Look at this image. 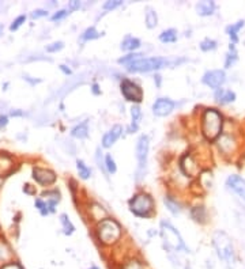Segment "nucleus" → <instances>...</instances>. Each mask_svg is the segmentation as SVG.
<instances>
[{"mask_svg": "<svg viewBox=\"0 0 245 269\" xmlns=\"http://www.w3.org/2000/svg\"><path fill=\"white\" fill-rule=\"evenodd\" d=\"M211 243H213V247L215 250L216 257L225 267H228L229 269H233L237 265V261H239L237 250L234 247L233 240L229 237L226 231H223V230L214 231L213 238H211Z\"/></svg>", "mask_w": 245, "mask_h": 269, "instance_id": "nucleus-1", "label": "nucleus"}, {"mask_svg": "<svg viewBox=\"0 0 245 269\" xmlns=\"http://www.w3.org/2000/svg\"><path fill=\"white\" fill-rule=\"evenodd\" d=\"M225 129V117L215 108L204 109L200 116V131L203 137L210 143H215Z\"/></svg>", "mask_w": 245, "mask_h": 269, "instance_id": "nucleus-2", "label": "nucleus"}, {"mask_svg": "<svg viewBox=\"0 0 245 269\" xmlns=\"http://www.w3.org/2000/svg\"><path fill=\"white\" fill-rule=\"evenodd\" d=\"M95 233L98 241L104 246L116 245L122 237V226L111 217H105L104 220L98 222Z\"/></svg>", "mask_w": 245, "mask_h": 269, "instance_id": "nucleus-3", "label": "nucleus"}, {"mask_svg": "<svg viewBox=\"0 0 245 269\" xmlns=\"http://www.w3.org/2000/svg\"><path fill=\"white\" fill-rule=\"evenodd\" d=\"M161 237H162L165 247H166L169 252H191L189 247L185 245V242L183 240V237H181L180 233H179L169 222L161 223Z\"/></svg>", "mask_w": 245, "mask_h": 269, "instance_id": "nucleus-4", "label": "nucleus"}, {"mask_svg": "<svg viewBox=\"0 0 245 269\" xmlns=\"http://www.w3.org/2000/svg\"><path fill=\"white\" fill-rule=\"evenodd\" d=\"M184 60H169L163 57H142L128 65L129 72H150V71L161 70L166 65H173L183 63Z\"/></svg>", "mask_w": 245, "mask_h": 269, "instance_id": "nucleus-5", "label": "nucleus"}, {"mask_svg": "<svg viewBox=\"0 0 245 269\" xmlns=\"http://www.w3.org/2000/svg\"><path fill=\"white\" fill-rule=\"evenodd\" d=\"M129 210L139 217H149L154 210V200L146 193L135 194L129 200Z\"/></svg>", "mask_w": 245, "mask_h": 269, "instance_id": "nucleus-6", "label": "nucleus"}, {"mask_svg": "<svg viewBox=\"0 0 245 269\" xmlns=\"http://www.w3.org/2000/svg\"><path fill=\"white\" fill-rule=\"evenodd\" d=\"M216 147L225 157H230L234 155L236 151L239 150V139L234 132H229V131H223L222 134L215 140Z\"/></svg>", "mask_w": 245, "mask_h": 269, "instance_id": "nucleus-7", "label": "nucleus"}, {"mask_svg": "<svg viewBox=\"0 0 245 269\" xmlns=\"http://www.w3.org/2000/svg\"><path fill=\"white\" fill-rule=\"evenodd\" d=\"M228 81L226 76V71L216 68V70H209L204 72V75L202 76V83L204 86L210 87L211 90H218V88L223 87V84Z\"/></svg>", "mask_w": 245, "mask_h": 269, "instance_id": "nucleus-8", "label": "nucleus"}, {"mask_svg": "<svg viewBox=\"0 0 245 269\" xmlns=\"http://www.w3.org/2000/svg\"><path fill=\"white\" fill-rule=\"evenodd\" d=\"M120 88H122V97L129 102H140L143 100V90L129 79H122Z\"/></svg>", "mask_w": 245, "mask_h": 269, "instance_id": "nucleus-9", "label": "nucleus"}, {"mask_svg": "<svg viewBox=\"0 0 245 269\" xmlns=\"http://www.w3.org/2000/svg\"><path fill=\"white\" fill-rule=\"evenodd\" d=\"M149 148H150V140L149 136L142 134L138 143H136V159H138V173H142L147 163V157H149Z\"/></svg>", "mask_w": 245, "mask_h": 269, "instance_id": "nucleus-10", "label": "nucleus"}, {"mask_svg": "<svg viewBox=\"0 0 245 269\" xmlns=\"http://www.w3.org/2000/svg\"><path fill=\"white\" fill-rule=\"evenodd\" d=\"M225 187L229 192L236 194L245 203V178L240 174H230L225 181Z\"/></svg>", "mask_w": 245, "mask_h": 269, "instance_id": "nucleus-11", "label": "nucleus"}, {"mask_svg": "<svg viewBox=\"0 0 245 269\" xmlns=\"http://www.w3.org/2000/svg\"><path fill=\"white\" fill-rule=\"evenodd\" d=\"M180 169L187 177H196L202 173L200 164L196 162V159L192 154H185L180 159Z\"/></svg>", "mask_w": 245, "mask_h": 269, "instance_id": "nucleus-12", "label": "nucleus"}, {"mask_svg": "<svg viewBox=\"0 0 245 269\" xmlns=\"http://www.w3.org/2000/svg\"><path fill=\"white\" fill-rule=\"evenodd\" d=\"M176 104L169 98H158L153 105V113L158 117H165L175 109Z\"/></svg>", "mask_w": 245, "mask_h": 269, "instance_id": "nucleus-13", "label": "nucleus"}, {"mask_svg": "<svg viewBox=\"0 0 245 269\" xmlns=\"http://www.w3.org/2000/svg\"><path fill=\"white\" fill-rule=\"evenodd\" d=\"M214 100L218 105L226 106L230 104H234L237 100V94L232 88H218L214 91Z\"/></svg>", "mask_w": 245, "mask_h": 269, "instance_id": "nucleus-14", "label": "nucleus"}, {"mask_svg": "<svg viewBox=\"0 0 245 269\" xmlns=\"http://www.w3.org/2000/svg\"><path fill=\"white\" fill-rule=\"evenodd\" d=\"M33 178L41 185H52L56 181V174L55 171L49 169H41V167H34L33 169Z\"/></svg>", "mask_w": 245, "mask_h": 269, "instance_id": "nucleus-15", "label": "nucleus"}, {"mask_svg": "<svg viewBox=\"0 0 245 269\" xmlns=\"http://www.w3.org/2000/svg\"><path fill=\"white\" fill-rule=\"evenodd\" d=\"M245 27V19H239L237 22H234V24L228 25L226 27H225V33L228 34L229 40H230V44H239L240 41V31Z\"/></svg>", "mask_w": 245, "mask_h": 269, "instance_id": "nucleus-16", "label": "nucleus"}, {"mask_svg": "<svg viewBox=\"0 0 245 269\" xmlns=\"http://www.w3.org/2000/svg\"><path fill=\"white\" fill-rule=\"evenodd\" d=\"M122 125H113V127L104 134V137H102V147H104V148H109V147L113 146V144L119 140V137L122 136Z\"/></svg>", "mask_w": 245, "mask_h": 269, "instance_id": "nucleus-17", "label": "nucleus"}, {"mask_svg": "<svg viewBox=\"0 0 245 269\" xmlns=\"http://www.w3.org/2000/svg\"><path fill=\"white\" fill-rule=\"evenodd\" d=\"M195 8H196V12H198L200 17H213L216 11V4L215 1L204 0V1L196 3Z\"/></svg>", "mask_w": 245, "mask_h": 269, "instance_id": "nucleus-18", "label": "nucleus"}, {"mask_svg": "<svg viewBox=\"0 0 245 269\" xmlns=\"http://www.w3.org/2000/svg\"><path fill=\"white\" fill-rule=\"evenodd\" d=\"M239 61V52L237 48L233 44H229L228 52L225 54V61H223V70H230L233 68L236 63Z\"/></svg>", "mask_w": 245, "mask_h": 269, "instance_id": "nucleus-19", "label": "nucleus"}, {"mask_svg": "<svg viewBox=\"0 0 245 269\" xmlns=\"http://www.w3.org/2000/svg\"><path fill=\"white\" fill-rule=\"evenodd\" d=\"M14 261V253L6 242L0 241V267Z\"/></svg>", "mask_w": 245, "mask_h": 269, "instance_id": "nucleus-20", "label": "nucleus"}, {"mask_svg": "<svg viewBox=\"0 0 245 269\" xmlns=\"http://www.w3.org/2000/svg\"><path fill=\"white\" fill-rule=\"evenodd\" d=\"M14 169V161L7 154H0V177L7 176Z\"/></svg>", "mask_w": 245, "mask_h": 269, "instance_id": "nucleus-21", "label": "nucleus"}, {"mask_svg": "<svg viewBox=\"0 0 245 269\" xmlns=\"http://www.w3.org/2000/svg\"><path fill=\"white\" fill-rule=\"evenodd\" d=\"M191 217H192L193 220L199 224H204V223L207 222V210H206V207L204 205H196V207H193L192 210H191Z\"/></svg>", "mask_w": 245, "mask_h": 269, "instance_id": "nucleus-22", "label": "nucleus"}, {"mask_svg": "<svg viewBox=\"0 0 245 269\" xmlns=\"http://www.w3.org/2000/svg\"><path fill=\"white\" fill-rule=\"evenodd\" d=\"M119 269H146V264L136 257H128L120 263Z\"/></svg>", "mask_w": 245, "mask_h": 269, "instance_id": "nucleus-23", "label": "nucleus"}, {"mask_svg": "<svg viewBox=\"0 0 245 269\" xmlns=\"http://www.w3.org/2000/svg\"><path fill=\"white\" fill-rule=\"evenodd\" d=\"M71 134L76 137V139H85V137H88L89 134V121L88 120H85L83 123L78 124L75 128H72L71 131Z\"/></svg>", "mask_w": 245, "mask_h": 269, "instance_id": "nucleus-24", "label": "nucleus"}, {"mask_svg": "<svg viewBox=\"0 0 245 269\" xmlns=\"http://www.w3.org/2000/svg\"><path fill=\"white\" fill-rule=\"evenodd\" d=\"M131 117H132V124L129 128V134H134L138 131V125H139L140 118H142V110H140L139 105H134L131 108Z\"/></svg>", "mask_w": 245, "mask_h": 269, "instance_id": "nucleus-25", "label": "nucleus"}, {"mask_svg": "<svg viewBox=\"0 0 245 269\" xmlns=\"http://www.w3.org/2000/svg\"><path fill=\"white\" fill-rule=\"evenodd\" d=\"M138 48H140V40L135 38V37H125L124 41L122 42V51H127V52H134Z\"/></svg>", "mask_w": 245, "mask_h": 269, "instance_id": "nucleus-26", "label": "nucleus"}, {"mask_svg": "<svg viewBox=\"0 0 245 269\" xmlns=\"http://www.w3.org/2000/svg\"><path fill=\"white\" fill-rule=\"evenodd\" d=\"M199 48H200L202 52H213V51H215L216 48H218V41L214 40V38L207 37V38H204V40L200 41Z\"/></svg>", "mask_w": 245, "mask_h": 269, "instance_id": "nucleus-27", "label": "nucleus"}, {"mask_svg": "<svg viewBox=\"0 0 245 269\" xmlns=\"http://www.w3.org/2000/svg\"><path fill=\"white\" fill-rule=\"evenodd\" d=\"M163 201H165V205L168 207V210H169L173 215H180L183 208H181L180 203H177V200L172 199L170 196H166V197L163 199Z\"/></svg>", "mask_w": 245, "mask_h": 269, "instance_id": "nucleus-28", "label": "nucleus"}, {"mask_svg": "<svg viewBox=\"0 0 245 269\" xmlns=\"http://www.w3.org/2000/svg\"><path fill=\"white\" fill-rule=\"evenodd\" d=\"M159 40L163 44H172V42L177 41V31L175 29L163 30L162 33L159 34Z\"/></svg>", "mask_w": 245, "mask_h": 269, "instance_id": "nucleus-29", "label": "nucleus"}, {"mask_svg": "<svg viewBox=\"0 0 245 269\" xmlns=\"http://www.w3.org/2000/svg\"><path fill=\"white\" fill-rule=\"evenodd\" d=\"M76 169H78L79 177L83 178V180H88V178L92 177V169H90L88 164L85 163L82 159H78V161H76Z\"/></svg>", "mask_w": 245, "mask_h": 269, "instance_id": "nucleus-30", "label": "nucleus"}, {"mask_svg": "<svg viewBox=\"0 0 245 269\" xmlns=\"http://www.w3.org/2000/svg\"><path fill=\"white\" fill-rule=\"evenodd\" d=\"M101 35L102 34H101L99 31H97V29H95L94 26H92V27H88V29L82 33L81 38L82 41H92V40H97V38H99Z\"/></svg>", "mask_w": 245, "mask_h": 269, "instance_id": "nucleus-31", "label": "nucleus"}, {"mask_svg": "<svg viewBox=\"0 0 245 269\" xmlns=\"http://www.w3.org/2000/svg\"><path fill=\"white\" fill-rule=\"evenodd\" d=\"M60 222H61V224H63V230H64V234L65 235L74 234V231H75V227H74V224L71 223L68 215H65V214H61V215H60Z\"/></svg>", "mask_w": 245, "mask_h": 269, "instance_id": "nucleus-32", "label": "nucleus"}, {"mask_svg": "<svg viewBox=\"0 0 245 269\" xmlns=\"http://www.w3.org/2000/svg\"><path fill=\"white\" fill-rule=\"evenodd\" d=\"M158 24V17H157V12L154 11L153 8H147L146 12V25L149 29H153V27H155Z\"/></svg>", "mask_w": 245, "mask_h": 269, "instance_id": "nucleus-33", "label": "nucleus"}, {"mask_svg": "<svg viewBox=\"0 0 245 269\" xmlns=\"http://www.w3.org/2000/svg\"><path fill=\"white\" fill-rule=\"evenodd\" d=\"M142 59V53H129L127 56H122V59H119V63L120 64H127L129 65L131 63H134L136 60Z\"/></svg>", "mask_w": 245, "mask_h": 269, "instance_id": "nucleus-34", "label": "nucleus"}, {"mask_svg": "<svg viewBox=\"0 0 245 269\" xmlns=\"http://www.w3.org/2000/svg\"><path fill=\"white\" fill-rule=\"evenodd\" d=\"M105 169L108 173H111V174H115L117 171V166L116 162H115V159L112 158V155H106L105 157Z\"/></svg>", "mask_w": 245, "mask_h": 269, "instance_id": "nucleus-35", "label": "nucleus"}, {"mask_svg": "<svg viewBox=\"0 0 245 269\" xmlns=\"http://www.w3.org/2000/svg\"><path fill=\"white\" fill-rule=\"evenodd\" d=\"M25 21H26V15H19V17H18L17 19H15V21H14V22L11 24V26H10V30H11V31H15V30H18L19 27H21V26H22V25L25 24Z\"/></svg>", "mask_w": 245, "mask_h": 269, "instance_id": "nucleus-36", "label": "nucleus"}, {"mask_svg": "<svg viewBox=\"0 0 245 269\" xmlns=\"http://www.w3.org/2000/svg\"><path fill=\"white\" fill-rule=\"evenodd\" d=\"M64 48V44L61 41H56V42H52V44H49L47 47V52L49 53H55L58 52V51H61Z\"/></svg>", "mask_w": 245, "mask_h": 269, "instance_id": "nucleus-37", "label": "nucleus"}, {"mask_svg": "<svg viewBox=\"0 0 245 269\" xmlns=\"http://www.w3.org/2000/svg\"><path fill=\"white\" fill-rule=\"evenodd\" d=\"M122 4V1L120 0H111V1H106L105 4H104V10L106 11H109V10H115L117 7H120Z\"/></svg>", "mask_w": 245, "mask_h": 269, "instance_id": "nucleus-38", "label": "nucleus"}, {"mask_svg": "<svg viewBox=\"0 0 245 269\" xmlns=\"http://www.w3.org/2000/svg\"><path fill=\"white\" fill-rule=\"evenodd\" d=\"M68 14H70L68 10H59L58 12H55L52 15V21L53 22H56V21H60V19H64Z\"/></svg>", "mask_w": 245, "mask_h": 269, "instance_id": "nucleus-39", "label": "nucleus"}, {"mask_svg": "<svg viewBox=\"0 0 245 269\" xmlns=\"http://www.w3.org/2000/svg\"><path fill=\"white\" fill-rule=\"evenodd\" d=\"M0 269H24V267L18 263V261H11V263H8L6 264V265H3V267H0Z\"/></svg>", "mask_w": 245, "mask_h": 269, "instance_id": "nucleus-40", "label": "nucleus"}, {"mask_svg": "<svg viewBox=\"0 0 245 269\" xmlns=\"http://www.w3.org/2000/svg\"><path fill=\"white\" fill-rule=\"evenodd\" d=\"M42 17H48L47 10H41V8H38V10H34V11L31 12V18H33V19H38V18Z\"/></svg>", "mask_w": 245, "mask_h": 269, "instance_id": "nucleus-41", "label": "nucleus"}, {"mask_svg": "<svg viewBox=\"0 0 245 269\" xmlns=\"http://www.w3.org/2000/svg\"><path fill=\"white\" fill-rule=\"evenodd\" d=\"M81 8V1H78V0H72L68 3V11L70 10H79Z\"/></svg>", "mask_w": 245, "mask_h": 269, "instance_id": "nucleus-42", "label": "nucleus"}, {"mask_svg": "<svg viewBox=\"0 0 245 269\" xmlns=\"http://www.w3.org/2000/svg\"><path fill=\"white\" fill-rule=\"evenodd\" d=\"M8 123V118L7 116H0V127H4Z\"/></svg>", "mask_w": 245, "mask_h": 269, "instance_id": "nucleus-43", "label": "nucleus"}, {"mask_svg": "<svg viewBox=\"0 0 245 269\" xmlns=\"http://www.w3.org/2000/svg\"><path fill=\"white\" fill-rule=\"evenodd\" d=\"M60 70L63 71L65 75H70L71 74V70L70 68H67V65H60Z\"/></svg>", "mask_w": 245, "mask_h": 269, "instance_id": "nucleus-44", "label": "nucleus"}, {"mask_svg": "<svg viewBox=\"0 0 245 269\" xmlns=\"http://www.w3.org/2000/svg\"><path fill=\"white\" fill-rule=\"evenodd\" d=\"M24 190H25V192H26V193H35L33 189H30V185H25Z\"/></svg>", "mask_w": 245, "mask_h": 269, "instance_id": "nucleus-45", "label": "nucleus"}, {"mask_svg": "<svg viewBox=\"0 0 245 269\" xmlns=\"http://www.w3.org/2000/svg\"><path fill=\"white\" fill-rule=\"evenodd\" d=\"M93 93H94V94H99V91H98V84H93Z\"/></svg>", "mask_w": 245, "mask_h": 269, "instance_id": "nucleus-46", "label": "nucleus"}, {"mask_svg": "<svg viewBox=\"0 0 245 269\" xmlns=\"http://www.w3.org/2000/svg\"><path fill=\"white\" fill-rule=\"evenodd\" d=\"M11 114H12V116H21L22 113H21V111H12Z\"/></svg>", "mask_w": 245, "mask_h": 269, "instance_id": "nucleus-47", "label": "nucleus"}, {"mask_svg": "<svg viewBox=\"0 0 245 269\" xmlns=\"http://www.w3.org/2000/svg\"><path fill=\"white\" fill-rule=\"evenodd\" d=\"M88 269H99V268L97 267V265H92V267H90V268H88Z\"/></svg>", "mask_w": 245, "mask_h": 269, "instance_id": "nucleus-48", "label": "nucleus"}, {"mask_svg": "<svg viewBox=\"0 0 245 269\" xmlns=\"http://www.w3.org/2000/svg\"><path fill=\"white\" fill-rule=\"evenodd\" d=\"M184 269H191V267H189V264H188V265H185V267H184Z\"/></svg>", "mask_w": 245, "mask_h": 269, "instance_id": "nucleus-49", "label": "nucleus"}, {"mask_svg": "<svg viewBox=\"0 0 245 269\" xmlns=\"http://www.w3.org/2000/svg\"><path fill=\"white\" fill-rule=\"evenodd\" d=\"M1 33H3V27H1V25H0V35H1Z\"/></svg>", "mask_w": 245, "mask_h": 269, "instance_id": "nucleus-50", "label": "nucleus"}]
</instances>
